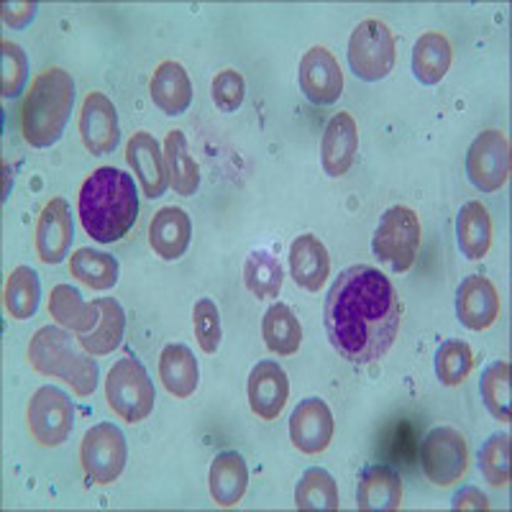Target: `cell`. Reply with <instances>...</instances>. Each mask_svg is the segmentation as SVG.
I'll use <instances>...</instances> for the list:
<instances>
[{"label":"cell","instance_id":"ac0fdd59","mask_svg":"<svg viewBox=\"0 0 512 512\" xmlns=\"http://www.w3.org/2000/svg\"><path fill=\"white\" fill-rule=\"evenodd\" d=\"M251 413L259 420H277L290 400V379L277 361H259L246 384Z\"/></svg>","mask_w":512,"mask_h":512},{"label":"cell","instance_id":"ba28073f","mask_svg":"<svg viewBox=\"0 0 512 512\" xmlns=\"http://www.w3.org/2000/svg\"><path fill=\"white\" fill-rule=\"evenodd\" d=\"M420 466L436 487H454L469 469V446L454 425H438L420 443Z\"/></svg>","mask_w":512,"mask_h":512},{"label":"cell","instance_id":"5bb4252c","mask_svg":"<svg viewBox=\"0 0 512 512\" xmlns=\"http://www.w3.org/2000/svg\"><path fill=\"white\" fill-rule=\"evenodd\" d=\"M333 413L326 400L320 397H305L297 402V408L290 415V441L292 446L305 456L323 454L333 441Z\"/></svg>","mask_w":512,"mask_h":512},{"label":"cell","instance_id":"d6986e66","mask_svg":"<svg viewBox=\"0 0 512 512\" xmlns=\"http://www.w3.org/2000/svg\"><path fill=\"white\" fill-rule=\"evenodd\" d=\"M359 152V126L351 113H336L328 121L320 141V162L328 177H344L356 162Z\"/></svg>","mask_w":512,"mask_h":512},{"label":"cell","instance_id":"52a82bcc","mask_svg":"<svg viewBox=\"0 0 512 512\" xmlns=\"http://www.w3.org/2000/svg\"><path fill=\"white\" fill-rule=\"evenodd\" d=\"M397 41L390 26L379 18L361 21L349 39V64L359 80L379 82L395 70Z\"/></svg>","mask_w":512,"mask_h":512},{"label":"cell","instance_id":"83f0119b","mask_svg":"<svg viewBox=\"0 0 512 512\" xmlns=\"http://www.w3.org/2000/svg\"><path fill=\"white\" fill-rule=\"evenodd\" d=\"M454 49L443 31H425L413 47V75L420 85H438L451 70Z\"/></svg>","mask_w":512,"mask_h":512},{"label":"cell","instance_id":"d590c367","mask_svg":"<svg viewBox=\"0 0 512 512\" xmlns=\"http://www.w3.org/2000/svg\"><path fill=\"white\" fill-rule=\"evenodd\" d=\"M474 369V351L466 341L448 338L436 351V377L443 387H461Z\"/></svg>","mask_w":512,"mask_h":512},{"label":"cell","instance_id":"44dd1931","mask_svg":"<svg viewBox=\"0 0 512 512\" xmlns=\"http://www.w3.org/2000/svg\"><path fill=\"white\" fill-rule=\"evenodd\" d=\"M356 507L367 512H392L402 507V477L387 464H372L359 474Z\"/></svg>","mask_w":512,"mask_h":512},{"label":"cell","instance_id":"1f68e13d","mask_svg":"<svg viewBox=\"0 0 512 512\" xmlns=\"http://www.w3.org/2000/svg\"><path fill=\"white\" fill-rule=\"evenodd\" d=\"M118 259L105 251H95L82 246V249L72 251L70 256V277L82 282L90 290H113L118 285Z\"/></svg>","mask_w":512,"mask_h":512},{"label":"cell","instance_id":"30bf717a","mask_svg":"<svg viewBox=\"0 0 512 512\" xmlns=\"http://www.w3.org/2000/svg\"><path fill=\"white\" fill-rule=\"evenodd\" d=\"M26 423H29L31 438L39 446H62L70 438L72 428H75V405H72V397L59 390V387L44 384V387H39L29 397Z\"/></svg>","mask_w":512,"mask_h":512},{"label":"cell","instance_id":"836d02e7","mask_svg":"<svg viewBox=\"0 0 512 512\" xmlns=\"http://www.w3.org/2000/svg\"><path fill=\"white\" fill-rule=\"evenodd\" d=\"M285 282V269L280 259L267 249H254L244 262V285L259 300H274Z\"/></svg>","mask_w":512,"mask_h":512},{"label":"cell","instance_id":"8992f818","mask_svg":"<svg viewBox=\"0 0 512 512\" xmlns=\"http://www.w3.org/2000/svg\"><path fill=\"white\" fill-rule=\"evenodd\" d=\"M157 390L146 367L134 356H123L105 377V402L126 423H141L152 415Z\"/></svg>","mask_w":512,"mask_h":512},{"label":"cell","instance_id":"7c38bea8","mask_svg":"<svg viewBox=\"0 0 512 512\" xmlns=\"http://www.w3.org/2000/svg\"><path fill=\"white\" fill-rule=\"evenodd\" d=\"M75 241V221H72V208L64 198H52L39 213L34 231L36 256L41 264H62L72 251Z\"/></svg>","mask_w":512,"mask_h":512},{"label":"cell","instance_id":"9a60e30c","mask_svg":"<svg viewBox=\"0 0 512 512\" xmlns=\"http://www.w3.org/2000/svg\"><path fill=\"white\" fill-rule=\"evenodd\" d=\"M300 90L313 105H333L344 93V72L328 47H310L300 59Z\"/></svg>","mask_w":512,"mask_h":512},{"label":"cell","instance_id":"7bdbcfd3","mask_svg":"<svg viewBox=\"0 0 512 512\" xmlns=\"http://www.w3.org/2000/svg\"><path fill=\"white\" fill-rule=\"evenodd\" d=\"M451 507L454 510H489V500L482 489L477 487H461L454 497H451Z\"/></svg>","mask_w":512,"mask_h":512},{"label":"cell","instance_id":"2e32d148","mask_svg":"<svg viewBox=\"0 0 512 512\" xmlns=\"http://www.w3.org/2000/svg\"><path fill=\"white\" fill-rule=\"evenodd\" d=\"M502 310L500 292L482 274H469L456 290V318L469 331H487Z\"/></svg>","mask_w":512,"mask_h":512},{"label":"cell","instance_id":"4316f807","mask_svg":"<svg viewBox=\"0 0 512 512\" xmlns=\"http://www.w3.org/2000/svg\"><path fill=\"white\" fill-rule=\"evenodd\" d=\"M456 244L469 262H479L492 246V218L482 200H469L456 216Z\"/></svg>","mask_w":512,"mask_h":512},{"label":"cell","instance_id":"8fae6325","mask_svg":"<svg viewBox=\"0 0 512 512\" xmlns=\"http://www.w3.org/2000/svg\"><path fill=\"white\" fill-rule=\"evenodd\" d=\"M512 169L510 139L500 128H487L466 152V177L479 192H497L507 185Z\"/></svg>","mask_w":512,"mask_h":512},{"label":"cell","instance_id":"6da1fadb","mask_svg":"<svg viewBox=\"0 0 512 512\" xmlns=\"http://www.w3.org/2000/svg\"><path fill=\"white\" fill-rule=\"evenodd\" d=\"M328 341L341 359L356 367L377 364L395 344L402 303L387 274L354 264L333 280L323 308Z\"/></svg>","mask_w":512,"mask_h":512},{"label":"cell","instance_id":"7a4b0ae2","mask_svg":"<svg viewBox=\"0 0 512 512\" xmlns=\"http://www.w3.org/2000/svg\"><path fill=\"white\" fill-rule=\"evenodd\" d=\"M77 216L85 233L98 244L121 241L139 218L134 177L118 167L93 169L77 192Z\"/></svg>","mask_w":512,"mask_h":512},{"label":"cell","instance_id":"e0dca14e","mask_svg":"<svg viewBox=\"0 0 512 512\" xmlns=\"http://www.w3.org/2000/svg\"><path fill=\"white\" fill-rule=\"evenodd\" d=\"M126 162L128 167L134 169L136 180H139L146 198H162L169 187V172L164 149L154 139V134H149V131H136V134H131V139L126 141Z\"/></svg>","mask_w":512,"mask_h":512},{"label":"cell","instance_id":"cb8c5ba5","mask_svg":"<svg viewBox=\"0 0 512 512\" xmlns=\"http://www.w3.org/2000/svg\"><path fill=\"white\" fill-rule=\"evenodd\" d=\"M210 497L218 507H236L249 487V469L239 451H221L210 461L208 472Z\"/></svg>","mask_w":512,"mask_h":512},{"label":"cell","instance_id":"277c9868","mask_svg":"<svg viewBox=\"0 0 512 512\" xmlns=\"http://www.w3.org/2000/svg\"><path fill=\"white\" fill-rule=\"evenodd\" d=\"M26 359L41 377L62 379L64 384H70L77 397H90L98 387V361L82 346H77L72 333L64 331L62 326H41L31 336Z\"/></svg>","mask_w":512,"mask_h":512},{"label":"cell","instance_id":"f35d334b","mask_svg":"<svg viewBox=\"0 0 512 512\" xmlns=\"http://www.w3.org/2000/svg\"><path fill=\"white\" fill-rule=\"evenodd\" d=\"M29 82V57L16 41H0V93L13 100L24 93Z\"/></svg>","mask_w":512,"mask_h":512},{"label":"cell","instance_id":"60d3db41","mask_svg":"<svg viewBox=\"0 0 512 512\" xmlns=\"http://www.w3.org/2000/svg\"><path fill=\"white\" fill-rule=\"evenodd\" d=\"M210 98H213V103H216L223 113L239 111L241 103H244L246 98L244 75H241L239 70H231V67L218 72V75L213 77V82H210Z\"/></svg>","mask_w":512,"mask_h":512},{"label":"cell","instance_id":"8d00e7d4","mask_svg":"<svg viewBox=\"0 0 512 512\" xmlns=\"http://www.w3.org/2000/svg\"><path fill=\"white\" fill-rule=\"evenodd\" d=\"M479 392L492 418L510 423V361H492L479 379Z\"/></svg>","mask_w":512,"mask_h":512},{"label":"cell","instance_id":"4dcf8cb0","mask_svg":"<svg viewBox=\"0 0 512 512\" xmlns=\"http://www.w3.org/2000/svg\"><path fill=\"white\" fill-rule=\"evenodd\" d=\"M262 336L267 349L277 356H292L303 346V326L285 303L269 305L262 318Z\"/></svg>","mask_w":512,"mask_h":512},{"label":"cell","instance_id":"f546056e","mask_svg":"<svg viewBox=\"0 0 512 512\" xmlns=\"http://www.w3.org/2000/svg\"><path fill=\"white\" fill-rule=\"evenodd\" d=\"M164 159H167V172H169V185L177 195L190 198L200 187V167L195 157L190 154V144L187 136L182 134L180 128H172L164 139Z\"/></svg>","mask_w":512,"mask_h":512},{"label":"cell","instance_id":"f1b7e54d","mask_svg":"<svg viewBox=\"0 0 512 512\" xmlns=\"http://www.w3.org/2000/svg\"><path fill=\"white\" fill-rule=\"evenodd\" d=\"M100 318L95 328L85 336H77V344L93 356H108L121 346L123 333H126V313L121 303L113 297H100Z\"/></svg>","mask_w":512,"mask_h":512},{"label":"cell","instance_id":"4fadbf2b","mask_svg":"<svg viewBox=\"0 0 512 512\" xmlns=\"http://www.w3.org/2000/svg\"><path fill=\"white\" fill-rule=\"evenodd\" d=\"M80 139L82 146L95 157L116 152L121 141V123H118V111L108 95L93 93L85 95L80 111Z\"/></svg>","mask_w":512,"mask_h":512},{"label":"cell","instance_id":"d6a6232c","mask_svg":"<svg viewBox=\"0 0 512 512\" xmlns=\"http://www.w3.org/2000/svg\"><path fill=\"white\" fill-rule=\"evenodd\" d=\"M41 300V282L39 274L31 267H16L6 280V290H3V305L6 313L13 320H29L34 318L39 310Z\"/></svg>","mask_w":512,"mask_h":512},{"label":"cell","instance_id":"3957f363","mask_svg":"<svg viewBox=\"0 0 512 512\" xmlns=\"http://www.w3.org/2000/svg\"><path fill=\"white\" fill-rule=\"evenodd\" d=\"M75 108V80L62 67H49L31 80L26 90L18 126L21 136L34 149H47L62 139Z\"/></svg>","mask_w":512,"mask_h":512},{"label":"cell","instance_id":"ffe728a7","mask_svg":"<svg viewBox=\"0 0 512 512\" xmlns=\"http://www.w3.org/2000/svg\"><path fill=\"white\" fill-rule=\"evenodd\" d=\"M290 277L297 287L308 292H318L331 277V256H328L326 244L313 236L303 233L290 244Z\"/></svg>","mask_w":512,"mask_h":512},{"label":"cell","instance_id":"ab89813d","mask_svg":"<svg viewBox=\"0 0 512 512\" xmlns=\"http://www.w3.org/2000/svg\"><path fill=\"white\" fill-rule=\"evenodd\" d=\"M192 328H195V338L203 354H216L221 349V310L210 297H200L192 308Z\"/></svg>","mask_w":512,"mask_h":512},{"label":"cell","instance_id":"e575fe53","mask_svg":"<svg viewBox=\"0 0 512 512\" xmlns=\"http://www.w3.org/2000/svg\"><path fill=\"white\" fill-rule=\"evenodd\" d=\"M295 507L297 510H338L341 500H338V484L326 469L320 466H310L305 469L300 482L295 487Z\"/></svg>","mask_w":512,"mask_h":512},{"label":"cell","instance_id":"603a6c76","mask_svg":"<svg viewBox=\"0 0 512 512\" xmlns=\"http://www.w3.org/2000/svg\"><path fill=\"white\" fill-rule=\"evenodd\" d=\"M149 95L154 105L167 116H182L192 103V82L180 62L164 59L157 64L152 80H149Z\"/></svg>","mask_w":512,"mask_h":512},{"label":"cell","instance_id":"484cf974","mask_svg":"<svg viewBox=\"0 0 512 512\" xmlns=\"http://www.w3.org/2000/svg\"><path fill=\"white\" fill-rule=\"evenodd\" d=\"M49 315L54 318L57 326H62L64 331L77 333V336H85L95 328L100 318V305L98 300L93 303H85L80 295V290H75L72 285H57L52 287V295H49Z\"/></svg>","mask_w":512,"mask_h":512},{"label":"cell","instance_id":"5b68a950","mask_svg":"<svg viewBox=\"0 0 512 512\" xmlns=\"http://www.w3.org/2000/svg\"><path fill=\"white\" fill-rule=\"evenodd\" d=\"M423 246V226L413 208L392 205L382 213L372 239V251L379 262L395 274H405L415 264Z\"/></svg>","mask_w":512,"mask_h":512},{"label":"cell","instance_id":"74e56055","mask_svg":"<svg viewBox=\"0 0 512 512\" xmlns=\"http://www.w3.org/2000/svg\"><path fill=\"white\" fill-rule=\"evenodd\" d=\"M510 441V433H492L479 448V472L497 489L510 484Z\"/></svg>","mask_w":512,"mask_h":512},{"label":"cell","instance_id":"7402d4cb","mask_svg":"<svg viewBox=\"0 0 512 512\" xmlns=\"http://www.w3.org/2000/svg\"><path fill=\"white\" fill-rule=\"evenodd\" d=\"M192 239V223L182 208L167 205L154 213L149 221V246L164 262H175L187 251Z\"/></svg>","mask_w":512,"mask_h":512},{"label":"cell","instance_id":"b9f144b4","mask_svg":"<svg viewBox=\"0 0 512 512\" xmlns=\"http://www.w3.org/2000/svg\"><path fill=\"white\" fill-rule=\"evenodd\" d=\"M0 11H3V24L11 26V29H26L36 18L39 6L31 0H24V3H3Z\"/></svg>","mask_w":512,"mask_h":512},{"label":"cell","instance_id":"9c48e42d","mask_svg":"<svg viewBox=\"0 0 512 512\" xmlns=\"http://www.w3.org/2000/svg\"><path fill=\"white\" fill-rule=\"evenodd\" d=\"M128 461L126 436L118 425L98 423L88 428L80 446V464L85 479L95 487L118 482Z\"/></svg>","mask_w":512,"mask_h":512},{"label":"cell","instance_id":"d4e9b609","mask_svg":"<svg viewBox=\"0 0 512 512\" xmlns=\"http://www.w3.org/2000/svg\"><path fill=\"white\" fill-rule=\"evenodd\" d=\"M159 379L164 390L177 400H187L195 395L200 384L198 359L185 344H167L159 354Z\"/></svg>","mask_w":512,"mask_h":512}]
</instances>
